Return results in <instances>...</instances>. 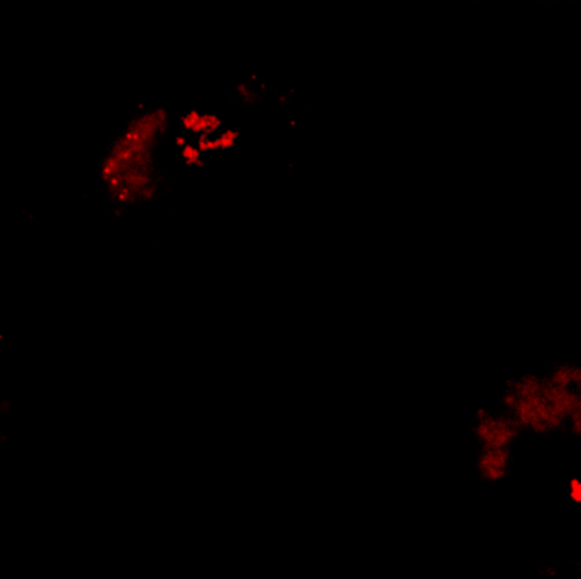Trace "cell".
Segmentation results:
<instances>
[{
  "mask_svg": "<svg viewBox=\"0 0 581 579\" xmlns=\"http://www.w3.org/2000/svg\"><path fill=\"white\" fill-rule=\"evenodd\" d=\"M174 117L160 105H141L109 138L97 163V183L105 202L133 211L155 201L174 146Z\"/></svg>",
  "mask_w": 581,
  "mask_h": 579,
  "instance_id": "6da1fadb",
  "label": "cell"
},
{
  "mask_svg": "<svg viewBox=\"0 0 581 579\" xmlns=\"http://www.w3.org/2000/svg\"><path fill=\"white\" fill-rule=\"evenodd\" d=\"M497 406L522 434L581 440V362L556 360L503 381Z\"/></svg>",
  "mask_w": 581,
  "mask_h": 579,
  "instance_id": "7a4b0ae2",
  "label": "cell"
},
{
  "mask_svg": "<svg viewBox=\"0 0 581 579\" xmlns=\"http://www.w3.org/2000/svg\"><path fill=\"white\" fill-rule=\"evenodd\" d=\"M471 437L476 448H514L522 430L503 410L479 406L471 417Z\"/></svg>",
  "mask_w": 581,
  "mask_h": 579,
  "instance_id": "3957f363",
  "label": "cell"
},
{
  "mask_svg": "<svg viewBox=\"0 0 581 579\" xmlns=\"http://www.w3.org/2000/svg\"><path fill=\"white\" fill-rule=\"evenodd\" d=\"M514 464V448H476L474 450V469L483 483H503L511 474Z\"/></svg>",
  "mask_w": 581,
  "mask_h": 579,
  "instance_id": "277c9868",
  "label": "cell"
},
{
  "mask_svg": "<svg viewBox=\"0 0 581 579\" xmlns=\"http://www.w3.org/2000/svg\"><path fill=\"white\" fill-rule=\"evenodd\" d=\"M568 496L575 505H581V479L571 478L570 484H568Z\"/></svg>",
  "mask_w": 581,
  "mask_h": 579,
  "instance_id": "5b68a950",
  "label": "cell"
},
{
  "mask_svg": "<svg viewBox=\"0 0 581 579\" xmlns=\"http://www.w3.org/2000/svg\"><path fill=\"white\" fill-rule=\"evenodd\" d=\"M575 579H581V564L576 566V573H575Z\"/></svg>",
  "mask_w": 581,
  "mask_h": 579,
  "instance_id": "8992f818",
  "label": "cell"
}]
</instances>
